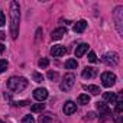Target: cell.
<instances>
[{
  "label": "cell",
  "instance_id": "d4e9b609",
  "mask_svg": "<svg viewBox=\"0 0 123 123\" xmlns=\"http://www.w3.org/2000/svg\"><path fill=\"white\" fill-rule=\"evenodd\" d=\"M88 61L90 62H97V56L93 51H90V54H88Z\"/></svg>",
  "mask_w": 123,
  "mask_h": 123
},
{
  "label": "cell",
  "instance_id": "3957f363",
  "mask_svg": "<svg viewBox=\"0 0 123 123\" xmlns=\"http://www.w3.org/2000/svg\"><path fill=\"white\" fill-rule=\"evenodd\" d=\"M74 83H75V77H74V74H65L64 75V78H62V83H61V90L62 91H68L73 86H74Z\"/></svg>",
  "mask_w": 123,
  "mask_h": 123
},
{
  "label": "cell",
  "instance_id": "5b68a950",
  "mask_svg": "<svg viewBox=\"0 0 123 123\" xmlns=\"http://www.w3.org/2000/svg\"><path fill=\"white\" fill-rule=\"evenodd\" d=\"M103 61L107 64V65H116L119 62V55L116 52H107L103 58Z\"/></svg>",
  "mask_w": 123,
  "mask_h": 123
},
{
  "label": "cell",
  "instance_id": "44dd1931",
  "mask_svg": "<svg viewBox=\"0 0 123 123\" xmlns=\"http://www.w3.org/2000/svg\"><path fill=\"white\" fill-rule=\"evenodd\" d=\"M7 70V61L6 59H0V74H2L3 71Z\"/></svg>",
  "mask_w": 123,
  "mask_h": 123
},
{
  "label": "cell",
  "instance_id": "ffe728a7",
  "mask_svg": "<svg viewBox=\"0 0 123 123\" xmlns=\"http://www.w3.org/2000/svg\"><path fill=\"white\" fill-rule=\"evenodd\" d=\"M45 109V104L43 103H38V104H33L32 107H31V110L33 111V113H38V111H42Z\"/></svg>",
  "mask_w": 123,
  "mask_h": 123
},
{
  "label": "cell",
  "instance_id": "52a82bcc",
  "mask_svg": "<svg viewBox=\"0 0 123 123\" xmlns=\"http://www.w3.org/2000/svg\"><path fill=\"white\" fill-rule=\"evenodd\" d=\"M65 46H62V45H54L52 48H51V55H54V56H62V55H65Z\"/></svg>",
  "mask_w": 123,
  "mask_h": 123
},
{
  "label": "cell",
  "instance_id": "4316f807",
  "mask_svg": "<svg viewBox=\"0 0 123 123\" xmlns=\"http://www.w3.org/2000/svg\"><path fill=\"white\" fill-rule=\"evenodd\" d=\"M5 23H6V18H5V13L0 10V28L2 26H5Z\"/></svg>",
  "mask_w": 123,
  "mask_h": 123
},
{
  "label": "cell",
  "instance_id": "f546056e",
  "mask_svg": "<svg viewBox=\"0 0 123 123\" xmlns=\"http://www.w3.org/2000/svg\"><path fill=\"white\" fill-rule=\"evenodd\" d=\"M87 117H88V119H94V117H96V113H94V111H90V113L87 114Z\"/></svg>",
  "mask_w": 123,
  "mask_h": 123
},
{
  "label": "cell",
  "instance_id": "30bf717a",
  "mask_svg": "<svg viewBox=\"0 0 123 123\" xmlns=\"http://www.w3.org/2000/svg\"><path fill=\"white\" fill-rule=\"evenodd\" d=\"M65 33H67V29H65V28H58V29L52 31L51 36H52V39H54V41H58V39H61V38H62Z\"/></svg>",
  "mask_w": 123,
  "mask_h": 123
},
{
  "label": "cell",
  "instance_id": "603a6c76",
  "mask_svg": "<svg viewBox=\"0 0 123 123\" xmlns=\"http://www.w3.org/2000/svg\"><path fill=\"white\" fill-rule=\"evenodd\" d=\"M38 64H39L41 68H46V67L49 65V61H48L46 58H42V59H39V62H38Z\"/></svg>",
  "mask_w": 123,
  "mask_h": 123
},
{
  "label": "cell",
  "instance_id": "9a60e30c",
  "mask_svg": "<svg viewBox=\"0 0 123 123\" xmlns=\"http://www.w3.org/2000/svg\"><path fill=\"white\" fill-rule=\"evenodd\" d=\"M94 75H96V70H94V68L86 67V68L83 70V77H84V78H93Z\"/></svg>",
  "mask_w": 123,
  "mask_h": 123
},
{
  "label": "cell",
  "instance_id": "4fadbf2b",
  "mask_svg": "<svg viewBox=\"0 0 123 123\" xmlns=\"http://www.w3.org/2000/svg\"><path fill=\"white\" fill-rule=\"evenodd\" d=\"M103 97H104V100H106L107 103H110V104H116V101H117V94H116V93H104Z\"/></svg>",
  "mask_w": 123,
  "mask_h": 123
},
{
  "label": "cell",
  "instance_id": "f1b7e54d",
  "mask_svg": "<svg viewBox=\"0 0 123 123\" xmlns=\"http://www.w3.org/2000/svg\"><path fill=\"white\" fill-rule=\"evenodd\" d=\"M15 104H16V106H26V104H29V101H26V100H22V101H16Z\"/></svg>",
  "mask_w": 123,
  "mask_h": 123
},
{
  "label": "cell",
  "instance_id": "7402d4cb",
  "mask_svg": "<svg viewBox=\"0 0 123 123\" xmlns=\"http://www.w3.org/2000/svg\"><path fill=\"white\" fill-rule=\"evenodd\" d=\"M33 81L35 83H42L43 81V75L39 73H33Z\"/></svg>",
  "mask_w": 123,
  "mask_h": 123
},
{
  "label": "cell",
  "instance_id": "cb8c5ba5",
  "mask_svg": "<svg viewBox=\"0 0 123 123\" xmlns=\"http://www.w3.org/2000/svg\"><path fill=\"white\" fill-rule=\"evenodd\" d=\"M123 111V101H116V113H122Z\"/></svg>",
  "mask_w": 123,
  "mask_h": 123
},
{
  "label": "cell",
  "instance_id": "6da1fadb",
  "mask_svg": "<svg viewBox=\"0 0 123 123\" xmlns=\"http://www.w3.org/2000/svg\"><path fill=\"white\" fill-rule=\"evenodd\" d=\"M19 22H20V7L18 2L10 3V35L13 39L19 35Z\"/></svg>",
  "mask_w": 123,
  "mask_h": 123
},
{
  "label": "cell",
  "instance_id": "5bb4252c",
  "mask_svg": "<svg viewBox=\"0 0 123 123\" xmlns=\"http://www.w3.org/2000/svg\"><path fill=\"white\" fill-rule=\"evenodd\" d=\"M86 28H87V22H86V20H80V22H77V23L74 25V32L81 33V32L86 31Z\"/></svg>",
  "mask_w": 123,
  "mask_h": 123
},
{
  "label": "cell",
  "instance_id": "1f68e13d",
  "mask_svg": "<svg viewBox=\"0 0 123 123\" xmlns=\"http://www.w3.org/2000/svg\"><path fill=\"white\" fill-rule=\"evenodd\" d=\"M3 39H5V33L0 31V41H3Z\"/></svg>",
  "mask_w": 123,
  "mask_h": 123
},
{
  "label": "cell",
  "instance_id": "d6986e66",
  "mask_svg": "<svg viewBox=\"0 0 123 123\" xmlns=\"http://www.w3.org/2000/svg\"><path fill=\"white\" fill-rule=\"evenodd\" d=\"M86 90H88V91H90L91 94H94V96L100 94V87H97V86H87Z\"/></svg>",
  "mask_w": 123,
  "mask_h": 123
},
{
  "label": "cell",
  "instance_id": "ba28073f",
  "mask_svg": "<svg viewBox=\"0 0 123 123\" xmlns=\"http://www.w3.org/2000/svg\"><path fill=\"white\" fill-rule=\"evenodd\" d=\"M62 110H64L65 114H73V113L77 111V104H75L74 101H67V103L64 104Z\"/></svg>",
  "mask_w": 123,
  "mask_h": 123
},
{
  "label": "cell",
  "instance_id": "7c38bea8",
  "mask_svg": "<svg viewBox=\"0 0 123 123\" xmlns=\"http://www.w3.org/2000/svg\"><path fill=\"white\" fill-rule=\"evenodd\" d=\"M87 51H88V45H87V43H81V45H78V46L75 48V56H77V58H81Z\"/></svg>",
  "mask_w": 123,
  "mask_h": 123
},
{
  "label": "cell",
  "instance_id": "9c48e42d",
  "mask_svg": "<svg viewBox=\"0 0 123 123\" xmlns=\"http://www.w3.org/2000/svg\"><path fill=\"white\" fill-rule=\"evenodd\" d=\"M96 107H97V110L100 111V116H107V114L110 113L109 106H107L106 103H103V101H97V103H96Z\"/></svg>",
  "mask_w": 123,
  "mask_h": 123
},
{
  "label": "cell",
  "instance_id": "ac0fdd59",
  "mask_svg": "<svg viewBox=\"0 0 123 123\" xmlns=\"http://www.w3.org/2000/svg\"><path fill=\"white\" fill-rule=\"evenodd\" d=\"M78 103L80 104H88L90 103V96L88 94H80L78 96Z\"/></svg>",
  "mask_w": 123,
  "mask_h": 123
},
{
  "label": "cell",
  "instance_id": "2e32d148",
  "mask_svg": "<svg viewBox=\"0 0 123 123\" xmlns=\"http://www.w3.org/2000/svg\"><path fill=\"white\" fill-rule=\"evenodd\" d=\"M77 65H78L77 59H73V58H70L65 62V68H68V70H74V68H77Z\"/></svg>",
  "mask_w": 123,
  "mask_h": 123
},
{
  "label": "cell",
  "instance_id": "8fae6325",
  "mask_svg": "<svg viewBox=\"0 0 123 123\" xmlns=\"http://www.w3.org/2000/svg\"><path fill=\"white\" fill-rule=\"evenodd\" d=\"M122 10H123L122 6L116 7V10H114V19H116V25H117L119 32H122V29H120V25H122Z\"/></svg>",
  "mask_w": 123,
  "mask_h": 123
},
{
  "label": "cell",
  "instance_id": "4dcf8cb0",
  "mask_svg": "<svg viewBox=\"0 0 123 123\" xmlns=\"http://www.w3.org/2000/svg\"><path fill=\"white\" fill-rule=\"evenodd\" d=\"M3 51H5V45H3V43H0V55L3 54Z\"/></svg>",
  "mask_w": 123,
  "mask_h": 123
},
{
  "label": "cell",
  "instance_id": "277c9868",
  "mask_svg": "<svg viewBox=\"0 0 123 123\" xmlns=\"http://www.w3.org/2000/svg\"><path fill=\"white\" fill-rule=\"evenodd\" d=\"M101 83L104 87H111L114 83H116V75L110 71H106L101 74Z\"/></svg>",
  "mask_w": 123,
  "mask_h": 123
},
{
  "label": "cell",
  "instance_id": "e0dca14e",
  "mask_svg": "<svg viewBox=\"0 0 123 123\" xmlns=\"http://www.w3.org/2000/svg\"><path fill=\"white\" fill-rule=\"evenodd\" d=\"M52 122V114L51 113H45L39 117V123H51Z\"/></svg>",
  "mask_w": 123,
  "mask_h": 123
},
{
  "label": "cell",
  "instance_id": "7a4b0ae2",
  "mask_svg": "<svg viewBox=\"0 0 123 123\" xmlns=\"http://www.w3.org/2000/svg\"><path fill=\"white\" fill-rule=\"evenodd\" d=\"M28 87V81L23 77H12L7 80V88L12 91H22Z\"/></svg>",
  "mask_w": 123,
  "mask_h": 123
},
{
  "label": "cell",
  "instance_id": "d6a6232c",
  "mask_svg": "<svg viewBox=\"0 0 123 123\" xmlns=\"http://www.w3.org/2000/svg\"><path fill=\"white\" fill-rule=\"evenodd\" d=\"M0 123H3V122H0Z\"/></svg>",
  "mask_w": 123,
  "mask_h": 123
},
{
  "label": "cell",
  "instance_id": "83f0119b",
  "mask_svg": "<svg viewBox=\"0 0 123 123\" xmlns=\"http://www.w3.org/2000/svg\"><path fill=\"white\" fill-rule=\"evenodd\" d=\"M56 77H58V74H56L55 71H49V73H48V78H49V80H55Z\"/></svg>",
  "mask_w": 123,
  "mask_h": 123
},
{
  "label": "cell",
  "instance_id": "8992f818",
  "mask_svg": "<svg viewBox=\"0 0 123 123\" xmlns=\"http://www.w3.org/2000/svg\"><path fill=\"white\" fill-rule=\"evenodd\" d=\"M33 97L38 100V101H43V100H46L48 98V90L46 88H36L35 91H33Z\"/></svg>",
  "mask_w": 123,
  "mask_h": 123
},
{
  "label": "cell",
  "instance_id": "484cf974",
  "mask_svg": "<svg viewBox=\"0 0 123 123\" xmlns=\"http://www.w3.org/2000/svg\"><path fill=\"white\" fill-rule=\"evenodd\" d=\"M22 123H35V119L32 116H25L23 120H22Z\"/></svg>",
  "mask_w": 123,
  "mask_h": 123
}]
</instances>
